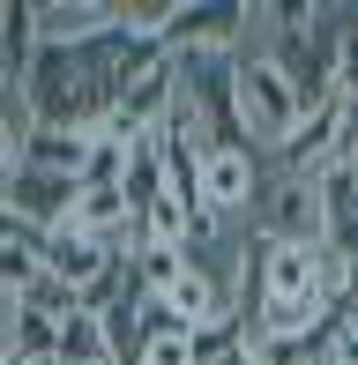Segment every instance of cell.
<instances>
[{
	"instance_id": "obj_10",
	"label": "cell",
	"mask_w": 358,
	"mask_h": 365,
	"mask_svg": "<svg viewBox=\"0 0 358 365\" xmlns=\"http://www.w3.org/2000/svg\"><path fill=\"white\" fill-rule=\"evenodd\" d=\"M0 365H15V343H8V313H0Z\"/></svg>"
},
{
	"instance_id": "obj_11",
	"label": "cell",
	"mask_w": 358,
	"mask_h": 365,
	"mask_svg": "<svg viewBox=\"0 0 358 365\" xmlns=\"http://www.w3.org/2000/svg\"><path fill=\"white\" fill-rule=\"evenodd\" d=\"M0 313H8V298H0Z\"/></svg>"
},
{
	"instance_id": "obj_7",
	"label": "cell",
	"mask_w": 358,
	"mask_h": 365,
	"mask_svg": "<svg viewBox=\"0 0 358 365\" xmlns=\"http://www.w3.org/2000/svg\"><path fill=\"white\" fill-rule=\"evenodd\" d=\"M90 164H97V135H75V127H30V172L90 179Z\"/></svg>"
},
{
	"instance_id": "obj_4",
	"label": "cell",
	"mask_w": 358,
	"mask_h": 365,
	"mask_svg": "<svg viewBox=\"0 0 358 365\" xmlns=\"http://www.w3.org/2000/svg\"><path fill=\"white\" fill-rule=\"evenodd\" d=\"M75 194H83V179H60V172H15L8 187H0V209L8 217H23L38 239H53V231H68V217H75Z\"/></svg>"
},
{
	"instance_id": "obj_9",
	"label": "cell",
	"mask_w": 358,
	"mask_h": 365,
	"mask_svg": "<svg viewBox=\"0 0 358 365\" xmlns=\"http://www.w3.org/2000/svg\"><path fill=\"white\" fill-rule=\"evenodd\" d=\"M336 97L358 112V23L344 30V53H336Z\"/></svg>"
},
{
	"instance_id": "obj_1",
	"label": "cell",
	"mask_w": 358,
	"mask_h": 365,
	"mask_svg": "<svg viewBox=\"0 0 358 365\" xmlns=\"http://www.w3.org/2000/svg\"><path fill=\"white\" fill-rule=\"evenodd\" d=\"M232 90H239V127H247L254 149H284V142L306 127L299 90L284 82V68H276L269 53H239V60H232Z\"/></svg>"
},
{
	"instance_id": "obj_12",
	"label": "cell",
	"mask_w": 358,
	"mask_h": 365,
	"mask_svg": "<svg viewBox=\"0 0 358 365\" xmlns=\"http://www.w3.org/2000/svg\"><path fill=\"white\" fill-rule=\"evenodd\" d=\"M15 365H30V358H15Z\"/></svg>"
},
{
	"instance_id": "obj_3",
	"label": "cell",
	"mask_w": 358,
	"mask_h": 365,
	"mask_svg": "<svg viewBox=\"0 0 358 365\" xmlns=\"http://www.w3.org/2000/svg\"><path fill=\"white\" fill-rule=\"evenodd\" d=\"M262 149L232 142V149H209L202 157V209L209 217H254V194H262Z\"/></svg>"
},
{
	"instance_id": "obj_8",
	"label": "cell",
	"mask_w": 358,
	"mask_h": 365,
	"mask_svg": "<svg viewBox=\"0 0 358 365\" xmlns=\"http://www.w3.org/2000/svg\"><path fill=\"white\" fill-rule=\"evenodd\" d=\"M53 365H120V351H112V328H105V313H68L60 321V358Z\"/></svg>"
},
{
	"instance_id": "obj_5",
	"label": "cell",
	"mask_w": 358,
	"mask_h": 365,
	"mask_svg": "<svg viewBox=\"0 0 358 365\" xmlns=\"http://www.w3.org/2000/svg\"><path fill=\"white\" fill-rule=\"evenodd\" d=\"M112 269H120V246H105V239H83V231H53L45 239V276L68 284L75 298H90Z\"/></svg>"
},
{
	"instance_id": "obj_6",
	"label": "cell",
	"mask_w": 358,
	"mask_h": 365,
	"mask_svg": "<svg viewBox=\"0 0 358 365\" xmlns=\"http://www.w3.org/2000/svg\"><path fill=\"white\" fill-rule=\"evenodd\" d=\"M135 224V202H127V187L120 179H83V194H75V217L68 231H83V239H105V246H120V231Z\"/></svg>"
},
{
	"instance_id": "obj_2",
	"label": "cell",
	"mask_w": 358,
	"mask_h": 365,
	"mask_svg": "<svg viewBox=\"0 0 358 365\" xmlns=\"http://www.w3.org/2000/svg\"><path fill=\"white\" fill-rule=\"evenodd\" d=\"M254 224L262 239H299V246H321V187L299 172H262V194H254Z\"/></svg>"
}]
</instances>
